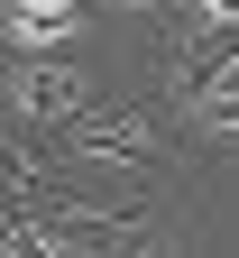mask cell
<instances>
[{
    "label": "cell",
    "mask_w": 239,
    "mask_h": 258,
    "mask_svg": "<svg viewBox=\"0 0 239 258\" xmlns=\"http://www.w3.org/2000/svg\"><path fill=\"white\" fill-rule=\"evenodd\" d=\"M64 157H92V175H120V184H156L166 175V120H156V102H92L64 129Z\"/></svg>",
    "instance_id": "6da1fadb"
},
{
    "label": "cell",
    "mask_w": 239,
    "mask_h": 258,
    "mask_svg": "<svg viewBox=\"0 0 239 258\" xmlns=\"http://www.w3.org/2000/svg\"><path fill=\"white\" fill-rule=\"evenodd\" d=\"M92 102H101V92H92V74H74V64H55V55H10V139L74 129Z\"/></svg>",
    "instance_id": "7a4b0ae2"
},
{
    "label": "cell",
    "mask_w": 239,
    "mask_h": 258,
    "mask_svg": "<svg viewBox=\"0 0 239 258\" xmlns=\"http://www.w3.org/2000/svg\"><path fill=\"white\" fill-rule=\"evenodd\" d=\"M83 28V0H10V55H55L74 46Z\"/></svg>",
    "instance_id": "3957f363"
},
{
    "label": "cell",
    "mask_w": 239,
    "mask_h": 258,
    "mask_svg": "<svg viewBox=\"0 0 239 258\" xmlns=\"http://www.w3.org/2000/svg\"><path fill=\"white\" fill-rule=\"evenodd\" d=\"M193 10V37H239V0H184Z\"/></svg>",
    "instance_id": "277c9868"
},
{
    "label": "cell",
    "mask_w": 239,
    "mask_h": 258,
    "mask_svg": "<svg viewBox=\"0 0 239 258\" xmlns=\"http://www.w3.org/2000/svg\"><path fill=\"white\" fill-rule=\"evenodd\" d=\"M111 10H129V19H156V10H175V0H111Z\"/></svg>",
    "instance_id": "5b68a950"
}]
</instances>
